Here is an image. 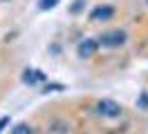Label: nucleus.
I'll return each mask as SVG.
<instances>
[{
    "label": "nucleus",
    "mask_w": 148,
    "mask_h": 134,
    "mask_svg": "<svg viewBox=\"0 0 148 134\" xmlns=\"http://www.w3.org/2000/svg\"><path fill=\"white\" fill-rule=\"evenodd\" d=\"M126 38L128 36H126L123 29H110V31H103L97 43L103 45V47H121V45L126 43Z\"/></svg>",
    "instance_id": "f257e3e1"
},
{
    "label": "nucleus",
    "mask_w": 148,
    "mask_h": 134,
    "mask_svg": "<svg viewBox=\"0 0 148 134\" xmlns=\"http://www.w3.org/2000/svg\"><path fill=\"white\" fill-rule=\"evenodd\" d=\"M97 114L103 116V118H117L121 114V107H119V103H114L110 98H103V101L97 103Z\"/></svg>",
    "instance_id": "f03ea898"
},
{
    "label": "nucleus",
    "mask_w": 148,
    "mask_h": 134,
    "mask_svg": "<svg viewBox=\"0 0 148 134\" xmlns=\"http://www.w3.org/2000/svg\"><path fill=\"white\" fill-rule=\"evenodd\" d=\"M23 80H25L27 85H40V83L47 80V76L40 69H25L23 71Z\"/></svg>",
    "instance_id": "7ed1b4c3"
},
{
    "label": "nucleus",
    "mask_w": 148,
    "mask_h": 134,
    "mask_svg": "<svg viewBox=\"0 0 148 134\" xmlns=\"http://www.w3.org/2000/svg\"><path fill=\"white\" fill-rule=\"evenodd\" d=\"M97 47H99V43L92 40V38H88V40H83V43L79 45V56H81V58H90V56L97 52Z\"/></svg>",
    "instance_id": "20e7f679"
},
{
    "label": "nucleus",
    "mask_w": 148,
    "mask_h": 134,
    "mask_svg": "<svg viewBox=\"0 0 148 134\" xmlns=\"http://www.w3.org/2000/svg\"><path fill=\"white\" fill-rule=\"evenodd\" d=\"M112 14H114L112 7H97L92 11V20H108V18H112Z\"/></svg>",
    "instance_id": "39448f33"
},
{
    "label": "nucleus",
    "mask_w": 148,
    "mask_h": 134,
    "mask_svg": "<svg viewBox=\"0 0 148 134\" xmlns=\"http://www.w3.org/2000/svg\"><path fill=\"white\" fill-rule=\"evenodd\" d=\"M11 134H32V127H29L27 123H18L14 130H11Z\"/></svg>",
    "instance_id": "423d86ee"
},
{
    "label": "nucleus",
    "mask_w": 148,
    "mask_h": 134,
    "mask_svg": "<svg viewBox=\"0 0 148 134\" xmlns=\"http://www.w3.org/2000/svg\"><path fill=\"white\" fill-rule=\"evenodd\" d=\"M58 2H61V0H38V7L43 9V11H47V9H54Z\"/></svg>",
    "instance_id": "0eeeda50"
},
{
    "label": "nucleus",
    "mask_w": 148,
    "mask_h": 134,
    "mask_svg": "<svg viewBox=\"0 0 148 134\" xmlns=\"http://www.w3.org/2000/svg\"><path fill=\"white\" fill-rule=\"evenodd\" d=\"M7 123H9V118H7V116H5V118H0V130H2V127H5Z\"/></svg>",
    "instance_id": "6e6552de"
}]
</instances>
